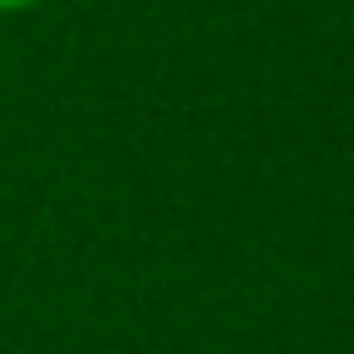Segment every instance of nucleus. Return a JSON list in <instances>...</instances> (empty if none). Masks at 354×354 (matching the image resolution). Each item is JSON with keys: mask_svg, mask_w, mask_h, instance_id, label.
Wrapping results in <instances>:
<instances>
[{"mask_svg": "<svg viewBox=\"0 0 354 354\" xmlns=\"http://www.w3.org/2000/svg\"><path fill=\"white\" fill-rule=\"evenodd\" d=\"M22 6H33V0H0V11H22Z\"/></svg>", "mask_w": 354, "mask_h": 354, "instance_id": "nucleus-1", "label": "nucleus"}]
</instances>
